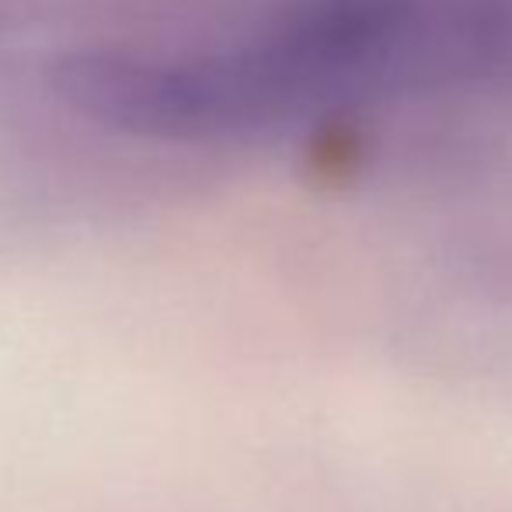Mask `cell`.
I'll list each match as a JSON object with an SVG mask.
<instances>
[{
  "instance_id": "6da1fadb",
  "label": "cell",
  "mask_w": 512,
  "mask_h": 512,
  "mask_svg": "<svg viewBox=\"0 0 512 512\" xmlns=\"http://www.w3.org/2000/svg\"><path fill=\"white\" fill-rule=\"evenodd\" d=\"M411 0H297L258 39L203 60L70 56L56 91L81 115L143 136H227L286 119L377 60Z\"/></svg>"
}]
</instances>
